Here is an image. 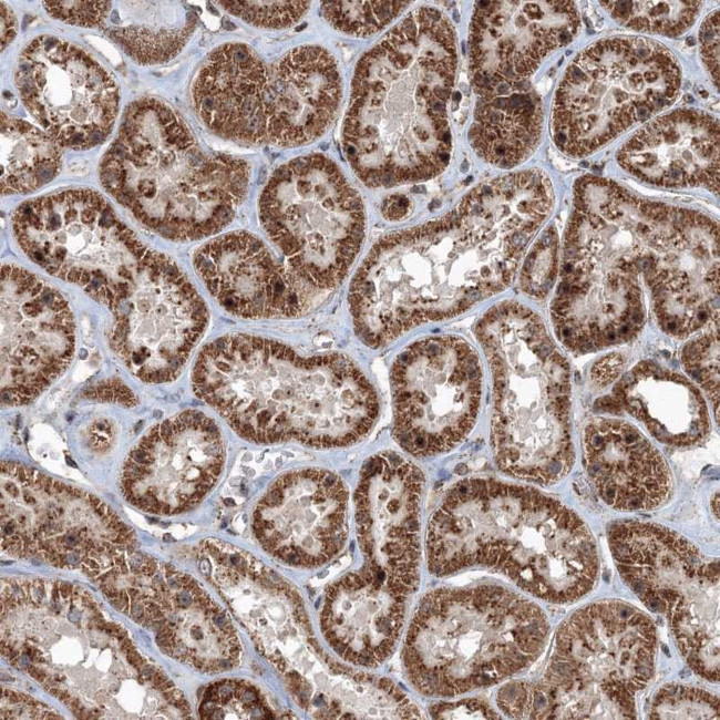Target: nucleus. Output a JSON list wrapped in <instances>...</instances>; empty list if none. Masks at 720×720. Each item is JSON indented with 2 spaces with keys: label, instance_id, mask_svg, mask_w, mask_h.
I'll return each instance as SVG.
<instances>
[{
  "label": "nucleus",
  "instance_id": "nucleus-4",
  "mask_svg": "<svg viewBox=\"0 0 720 720\" xmlns=\"http://www.w3.org/2000/svg\"><path fill=\"white\" fill-rule=\"evenodd\" d=\"M457 66L456 35L440 10L421 7L356 65L342 146L372 188L431 179L451 157L448 102Z\"/></svg>",
  "mask_w": 720,
  "mask_h": 720
},
{
  "label": "nucleus",
  "instance_id": "nucleus-29",
  "mask_svg": "<svg viewBox=\"0 0 720 720\" xmlns=\"http://www.w3.org/2000/svg\"><path fill=\"white\" fill-rule=\"evenodd\" d=\"M229 563L246 584L243 593L255 603L251 639L258 651L287 673L307 659L310 625L302 599L294 586L247 552L225 543Z\"/></svg>",
  "mask_w": 720,
  "mask_h": 720
},
{
  "label": "nucleus",
  "instance_id": "nucleus-1",
  "mask_svg": "<svg viewBox=\"0 0 720 720\" xmlns=\"http://www.w3.org/2000/svg\"><path fill=\"white\" fill-rule=\"evenodd\" d=\"M647 296L660 328L676 338L718 318L717 222L605 177H580L551 304L558 340L576 353L625 343L645 323Z\"/></svg>",
  "mask_w": 720,
  "mask_h": 720
},
{
  "label": "nucleus",
  "instance_id": "nucleus-12",
  "mask_svg": "<svg viewBox=\"0 0 720 720\" xmlns=\"http://www.w3.org/2000/svg\"><path fill=\"white\" fill-rule=\"evenodd\" d=\"M259 217L290 269L322 298L341 285L366 234L358 191L322 154L279 166L261 192Z\"/></svg>",
  "mask_w": 720,
  "mask_h": 720
},
{
  "label": "nucleus",
  "instance_id": "nucleus-16",
  "mask_svg": "<svg viewBox=\"0 0 720 720\" xmlns=\"http://www.w3.org/2000/svg\"><path fill=\"white\" fill-rule=\"evenodd\" d=\"M1 548L7 553L55 567L65 555L74 568L94 551L113 557L135 549L133 529L95 495L16 462L1 463Z\"/></svg>",
  "mask_w": 720,
  "mask_h": 720
},
{
  "label": "nucleus",
  "instance_id": "nucleus-14",
  "mask_svg": "<svg viewBox=\"0 0 720 720\" xmlns=\"http://www.w3.org/2000/svg\"><path fill=\"white\" fill-rule=\"evenodd\" d=\"M11 222L14 238L30 260L109 308L126 292L151 250L92 189L27 200Z\"/></svg>",
  "mask_w": 720,
  "mask_h": 720
},
{
  "label": "nucleus",
  "instance_id": "nucleus-27",
  "mask_svg": "<svg viewBox=\"0 0 720 720\" xmlns=\"http://www.w3.org/2000/svg\"><path fill=\"white\" fill-rule=\"evenodd\" d=\"M583 449L586 471L601 500L613 508L648 511L669 498L670 469L632 424L596 418L584 429Z\"/></svg>",
  "mask_w": 720,
  "mask_h": 720
},
{
  "label": "nucleus",
  "instance_id": "nucleus-43",
  "mask_svg": "<svg viewBox=\"0 0 720 720\" xmlns=\"http://www.w3.org/2000/svg\"><path fill=\"white\" fill-rule=\"evenodd\" d=\"M83 394L90 400L113 402L125 407H133L137 403L132 390L115 378L105 379L88 387Z\"/></svg>",
  "mask_w": 720,
  "mask_h": 720
},
{
  "label": "nucleus",
  "instance_id": "nucleus-25",
  "mask_svg": "<svg viewBox=\"0 0 720 720\" xmlns=\"http://www.w3.org/2000/svg\"><path fill=\"white\" fill-rule=\"evenodd\" d=\"M629 174L668 188L704 187L719 192V123L697 110L657 117L618 151Z\"/></svg>",
  "mask_w": 720,
  "mask_h": 720
},
{
  "label": "nucleus",
  "instance_id": "nucleus-47",
  "mask_svg": "<svg viewBox=\"0 0 720 720\" xmlns=\"http://www.w3.org/2000/svg\"><path fill=\"white\" fill-rule=\"evenodd\" d=\"M112 429L107 421L100 420L93 423L90 429V439L95 448H105L109 445L112 438Z\"/></svg>",
  "mask_w": 720,
  "mask_h": 720
},
{
  "label": "nucleus",
  "instance_id": "nucleus-10",
  "mask_svg": "<svg viewBox=\"0 0 720 720\" xmlns=\"http://www.w3.org/2000/svg\"><path fill=\"white\" fill-rule=\"evenodd\" d=\"M656 655V627L645 613L620 600L586 605L560 624L543 679L526 682L525 716L635 719Z\"/></svg>",
  "mask_w": 720,
  "mask_h": 720
},
{
  "label": "nucleus",
  "instance_id": "nucleus-50",
  "mask_svg": "<svg viewBox=\"0 0 720 720\" xmlns=\"http://www.w3.org/2000/svg\"><path fill=\"white\" fill-rule=\"evenodd\" d=\"M73 590V586L70 583L61 582L60 583V594L63 598H68Z\"/></svg>",
  "mask_w": 720,
  "mask_h": 720
},
{
  "label": "nucleus",
  "instance_id": "nucleus-22",
  "mask_svg": "<svg viewBox=\"0 0 720 720\" xmlns=\"http://www.w3.org/2000/svg\"><path fill=\"white\" fill-rule=\"evenodd\" d=\"M348 490L321 469L289 471L277 477L253 512L260 546L277 560L315 568L331 560L348 536Z\"/></svg>",
  "mask_w": 720,
  "mask_h": 720
},
{
  "label": "nucleus",
  "instance_id": "nucleus-19",
  "mask_svg": "<svg viewBox=\"0 0 720 720\" xmlns=\"http://www.w3.org/2000/svg\"><path fill=\"white\" fill-rule=\"evenodd\" d=\"M75 331L63 296L17 265L1 268V401L24 405L70 364Z\"/></svg>",
  "mask_w": 720,
  "mask_h": 720
},
{
  "label": "nucleus",
  "instance_id": "nucleus-42",
  "mask_svg": "<svg viewBox=\"0 0 720 720\" xmlns=\"http://www.w3.org/2000/svg\"><path fill=\"white\" fill-rule=\"evenodd\" d=\"M701 55L706 66L713 79L716 86L719 85V11L711 12L703 21L700 34Z\"/></svg>",
  "mask_w": 720,
  "mask_h": 720
},
{
  "label": "nucleus",
  "instance_id": "nucleus-15",
  "mask_svg": "<svg viewBox=\"0 0 720 720\" xmlns=\"http://www.w3.org/2000/svg\"><path fill=\"white\" fill-rule=\"evenodd\" d=\"M390 387L395 441L416 457L440 455L457 446L477 420L481 361L460 336L424 337L397 356Z\"/></svg>",
  "mask_w": 720,
  "mask_h": 720
},
{
  "label": "nucleus",
  "instance_id": "nucleus-61",
  "mask_svg": "<svg viewBox=\"0 0 720 720\" xmlns=\"http://www.w3.org/2000/svg\"><path fill=\"white\" fill-rule=\"evenodd\" d=\"M460 99V93H455V100L457 101Z\"/></svg>",
  "mask_w": 720,
  "mask_h": 720
},
{
  "label": "nucleus",
  "instance_id": "nucleus-59",
  "mask_svg": "<svg viewBox=\"0 0 720 720\" xmlns=\"http://www.w3.org/2000/svg\"><path fill=\"white\" fill-rule=\"evenodd\" d=\"M32 587H33L34 589H37V590H44V589H43V582H42V580H39V579L32 582Z\"/></svg>",
  "mask_w": 720,
  "mask_h": 720
},
{
  "label": "nucleus",
  "instance_id": "nucleus-5",
  "mask_svg": "<svg viewBox=\"0 0 720 720\" xmlns=\"http://www.w3.org/2000/svg\"><path fill=\"white\" fill-rule=\"evenodd\" d=\"M431 574L470 567L497 570L543 600H578L595 586L599 562L583 520L539 491L491 479L449 488L425 535Z\"/></svg>",
  "mask_w": 720,
  "mask_h": 720
},
{
  "label": "nucleus",
  "instance_id": "nucleus-18",
  "mask_svg": "<svg viewBox=\"0 0 720 720\" xmlns=\"http://www.w3.org/2000/svg\"><path fill=\"white\" fill-rule=\"evenodd\" d=\"M14 82L24 106L59 145L86 150L111 133L117 83L82 48L52 35L33 39L19 55Z\"/></svg>",
  "mask_w": 720,
  "mask_h": 720
},
{
  "label": "nucleus",
  "instance_id": "nucleus-2",
  "mask_svg": "<svg viewBox=\"0 0 720 720\" xmlns=\"http://www.w3.org/2000/svg\"><path fill=\"white\" fill-rule=\"evenodd\" d=\"M554 202L544 172L521 171L477 185L438 218L381 237L349 287L359 339L385 347L506 289Z\"/></svg>",
  "mask_w": 720,
  "mask_h": 720
},
{
  "label": "nucleus",
  "instance_id": "nucleus-8",
  "mask_svg": "<svg viewBox=\"0 0 720 720\" xmlns=\"http://www.w3.org/2000/svg\"><path fill=\"white\" fill-rule=\"evenodd\" d=\"M548 632L544 611L505 587L439 588L414 610L403 667L420 692L457 696L528 668L543 652Z\"/></svg>",
  "mask_w": 720,
  "mask_h": 720
},
{
  "label": "nucleus",
  "instance_id": "nucleus-46",
  "mask_svg": "<svg viewBox=\"0 0 720 720\" xmlns=\"http://www.w3.org/2000/svg\"><path fill=\"white\" fill-rule=\"evenodd\" d=\"M18 23L14 12L8 4L1 2V49L3 50L14 38Z\"/></svg>",
  "mask_w": 720,
  "mask_h": 720
},
{
  "label": "nucleus",
  "instance_id": "nucleus-53",
  "mask_svg": "<svg viewBox=\"0 0 720 720\" xmlns=\"http://www.w3.org/2000/svg\"><path fill=\"white\" fill-rule=\"evenodd\" d=\"M12 650H13V648L10 645L4 644L3 640L1 641V654H2V656H4L6 658L9 659Z\"/></svg>",
  "mask_w": 720,
  "mask_h": 720
},
{
  "label": "nucleus",
  "instance_id": "nucleus-17",
  "mask_svg": "<svg viewBox=\"0 0 720 720\" xmlns=\"http://www.w3.org/2000/svg\"><path fill=\"white\" fill-rule=\"evenodd\" d=\"M110 309L112 349L147 383L174 380L208 323L207 307L192 282L174 260L153 249Z\"/></svg>",
  "mask_w": 720,
  "mask_h": 720
},
{
  "label": "nucleus",
  "instance_id": "nucleus-51",
  "mask_svg": "<svg viewBox=\"0 0 720 720\" xmlns=\"http://www.w3.org/2000/svg\"><path fill=\"white\" fill-rule=\"evenodd\" d=\"M122 629L120 625L113 623H106L103 631L111 636H116V634Z\"/></svg>",
  "mask_w": 720,
  "mask_h": 720
},
{
  "label": "nucleus",
  "instance_id": "nucleus-28",
  "mask_svg": "<svg viewBox=\"0 0 720 720\" xmlns=\"http://www.w3.org/2000/svg\"><path fill=\"white\" fill-rule=\"evenodd\" d=\"M611 400L666 445L696 446L710 433L707 404L697 387L654 361L630 369L615 385Z\"/></svg>",
  "mask_w": 720,
  "mask_h": 720
},
{
  "label": "nucleus",
  "instance_id": "nucleus-3",
  "mask_svg": "<svg viewBox=\"0 0 720 720\" xmlns=\"http://www.w3.org/2000/svg\"><path fill=\"white\" fill-rule=\"evenodd\" d=\"M192 385L239 436L257 444L349 446L371 432L380 411L374 387L347 356H304L246 333L206 344Z\"/></svg>",
  "mask_w": 720,
  "mask_h": 720
},
{
  "label": "nucleus",
  "instance_id": "nucleus-36",
  "mask_svg": "<svg viewBox=\"0 0 720 720\" xmlns=\"http://www.w3.org/2000/svg\"><path fill=\"white\" fill-rule=\"evenodd\" d=\"M651 719H719L718 697L699 688L667 685L656 693Z\"/></svg>",
  "mask_w": 720,
  "mask_h": 720
},
{
  "label": "nucleus",
  "instance_id": "nucleus-13",
  "mask_svg": "<svg viewBox=\"0 0 720 720\" xmlns=\"http://www.w3.org/2000/svg\"><path fill=\"white\" fill-rule=\"evenodd\" d=\"M620 577L654 613L662 615L690 666L719 680V564L662 525L620 521L608 528Z\"/></svg>",
  "mask_w": 720,
  "mask_h": 720
},
{
  "label": "nucleus",
  "instance_id": "nucleus-55",
  "mask_svg": "<svg viewBox=\"0 0 720 720\" xmlns=\"http://www.w3.org/2000/svg\"><path fill=\"white\" fill-rule=\"evenodd\" d=\"M134 646L131 641L130 638H125L123 641H121V648L122 650L126 654L130 649H132Z\"/></svg>",
  "mask_w": 720,
  "mask_h": 720
},
{
  "label": "nucleus",
  "instance_id": "nucleus-21",
  "mask_svg": "<svg viewBox=\"0 0 720 720\" xmlns=\"http://www.w3.org/2000/svg\"><path fill=\"white\" fill-rule=\"evenodd\" d=\"M424 482L410 460L382 451L364 462L354 493L357 537L366 568L405 595L420 583Z\"/></svg>",
  "mask_w": 720,
  "mask_h": 720
},
{
  "label": "nucleus",
  "instance_id": "nucleus-26",
  "mask_svg": "<svg viewBox=\"0 0 720 720\" xmlns=\"http://www.w3.org/2000/svg\"><path fill=\"white\" fill-rule=\"evenodd\" d=\"M407 614V595L367 568L331 584L320 611L326 641L343 660L377 667L394 651Z\"/></svg>",
  "mask_w": 720,
  "mask_h": 720
},
{
  "label": "nucleus",
  "instance_id": "nucleus-32",
  "mask_svg": "<svg viewBox=\"0 0 720 720\" xmlns=\"http://www.w3.org/2000/svg\"><path fill=\"white\" fill-rule=\"evenodd\" d=\"M59 144L30 123L1 113V193L25 194L61 168Z\"/></svg>",
  "mask_w": 720,
  "mask_h": 720
},
{
  "label": "nucleus",
  "instance_id": "nucleus-48",
  "mask_svg": "<svg viewBox=\"0 0 720 720\" xmlns=\"http://www.w3.org/2000/svg\"><path fill=\"white\" fill-rule=\"evenodd\" d=\"M27 671L33 679H35L39 682H44L45 679L48 678L47 673L42 669H39L32 665L27 667Z\"/></svg>",
  "mask_w": 720,
  "mask_h": 720
},
{
  "label": "nucleus",
  "instance_id": "nucleus-56",
  "mask_svg": "<svg viewBox=\"0 0 720 720\" xmlns=\"http://www.w3.org/2000/svg\"><path fill=\"white\" fill-rule=\"evenodd\" d=\"M43 719L59 720L63 718L58 713L49 712V710H45L43 713Z\"/></svg>",
  "mask_w": 720,
  "mask_h": 720
},
{
  "label": "nucleus",
  "instance_id": "nucleus-39",
  "mask_svg": "<svg viewBox=\"0 0 720 720\" xmlns=\"http://www.w3.org/2000/svg\"><path fill=\"white\" fill-rule=\"evenodd\" d=\"M224 10L264 29H285L296 24L309 10V1H218Z\"/></svg>",
  "mask_w": 720,
  "mask_h": 720
},
{
  "label": "nucleus",
  "instance_id": "nucleus-23",
  "mask_svg": "<svg viewBox=\"0 0 720 720\" xmlns=\"http://www.w3.org/2000/svg\"><path fill=\"white\" fill-rule=\"evenodd\" d=\"M579 28L572 1H480L469 34L470 73L479 94L533 74Z\"/></svg>",
  "mask_w": 720,
  "mask_h": 720
},
{
  "label": "nucleus",
  "instance_id": "nucleus-34",
  "mask_svg": "<svg viewBox=\"0 0 720 720\" xmlns=\"http://www.w3.org/2000/svg\"><path fill=\"white\" fill-rule=\"evenodd\" d=\"M229 711H235L238 718H276L265 696L248 681L223 679L203 690L198 707L202 719H225Z\"/></svg>",
  "mask_w": 720,
  "mask_h": 720
},
{
  "label": "nucleus",
  "instance_id": "nucleus-60",
  "mask_svg": "<svg viewBox=\"0 0 720 720\" xmlns=\"http://www.w3.org/2000/svg\"><path fill=\"white\" fill-rule=\"evenodd\" d=\"M120 641H123L125 638H127V631L124 630L123 628L116 634L115 636Z\"/></svg>",
  "mask_w": 720,
  "mask_h": 720
},
{
  "label": "nucleus",
  "instance_id": "nucleus-7",
  "mask_svg": "<svg viewBox=\"0 0 720 720\" xmlns=\"http://www.w3.org/2000/svg\"><path fill=\"white\" fill-rule=\"evenodd\" d=\"M493 381L491 443L505 474L541 485L575 462L570 370L542 318L517 301L490 308L475 326Z\"/></svg>",
  "mask_w": 720,
  "mask_h": 720
},
{
  "label": "nucleus",
  "instance_id": "nucleus-33",
  "mask_svg": "<svg viewBox=\"0 0 720 720\" xmlns=\"http://www.w3.org/2000/svg\"><path fill=\"white\" fill-rule=\"evenodd\" d=\"M620 24L637 31L678 35L696 20L700 1H604L600 2Z\"/></svg>",
  "mask_w": 720,
  "mask_h": 720
},
{
  "label": "nucleus",
  "instance_id": "nucleus-54",
  "mask_svg": "<svg viewBox=\"0 0 720 720\" xmlns=\"http://www.w3.org/2000/svg\"><path fill=\"white\" fill-rule=\"evenodd\" d=\"M711 504H712V510H713V512L716 514V517L719 518V494H718V492L713 496V500H712Z\"/></svg>",
  "mask_w": 720,
  "mask_h": 720
},
{
  "label": "nucleus",
  "instance_id": "nucleus-6",
  "mask_svg": "<svg viewBox=\"0 0 720 720\" xmlns=\"http://www.w3.org/2000/svg\"><path fill=\"white\" fill-rule=\"evenodd\" d=\"M249 178L245 160L203 148L185 121L153 97L127 105L100 164L105 191L143 226L176 241L229 224Z\"/></svg>",
  "mask_w": 720,
  "mask_h": 720
},
{
  "label": "nucleus",
  "instance_id": "nucleus-52",
  "mask_svg": "<svg viewBox=\"0 0 720 720\" xmlns=\"http://www.w3.org/2000/svg\"><path fill=\"white\" fill-rule=\"evenodd\" d=\"M128 661L134 668L138 670L145 665V660L141 656L134 657Z\"/></svg>",
  "mask_w": 720,
  "mask_h": 720
},
{
  "label": "nucleus",
  "instance_id": "nucleus-35",
  "mask_svg": "<svg viewBox=\"0 0 720 720\" xmlns=\"http://www.w3.org/2000/svg\"><path fill=\"white\" fill-rule=\"evenodd\" d=\"M409 4L410 1H325L321 12L338 31L368 37L382 30Z\"/></svg>",
  "mask_w": 720,
  "mask_h": 720
},
{
  "label": "nucleus",
  "instance_id": "nucleus-45",
  "mask_svg": "<svg viewBox=\"0 0 720 720\" xmlns=\"http://www.w3.org/2000/svg\"><path fill=\"white\" fill-rule=\"evenodd\" d=\"M410 209V200L404 195H392L388 197L381 207L382 215L389 220L403 218Z\"/></svg>",
  "mask_w": 720,
  "mask_h": 720
},
{
  "label": "nucleus",
  "instance_id": "nucleus-41",
  "mask_svg": "<svg viewBox=\"0 0 720 720\" xmlns=\"http://www.w3.org/2000/svg\"><path fill=\"white\" fill-rule=\"evenodd\" d=\"M436 719H498V714L483 700L463 699L435 704L431 708Z\"/></svg>",
  "mask_w": 720,
  "mask_h": 720
},
{
  "label": "nucleus",
  "instance_id": "nucleus-24",
  "mask_svg": "<svg viewBox=\"0 0 720 720\" xmlns=\"http://www.w3.org/2000/svg\"><path fill=\"white\" fill-rule=\"evenodd\" d=\"M193 264L214 299L240 318H298L322 299L248 232L209 240L196 250Z\"/></svg>",
  "mask_w": 720,
  "mask_h": 720
},
{
  "label": "nucleus",
  "instance_id": "nucleus-40",
  "mask_svg": "<svg viewBox=\"0 0 720 720\" xmlns=\"http://www.w3.org/2000/svg\"><path fill=\"white\" fill-rule=\"evenodd\" d=\"M43 4L50 16L65 23L100 28L112 1H45Z\"/></svg>",
  "mask_w": 720,
  "mask_h": 720
},
{
  "label": "nucleus",
  "instance_id": "nucleus-9",
  "mask_svg": "<svg viewBox=\"0 0 720 720\" xmlns=\"http://www.w3.org/2000/svg\"><path fill=\"white\" fill-rule=\"evenodd\" d=\"M342 94L338 64L318 45H300L266 63L247 44L226 43L200 66L195 111L216 135L245 144L298 146L331 125Z\"/></svg>",
  "mask_w": 720,
  "mask_h": 720
},
{
  "label": "nucleus",
  "instance_id": "nucleus-57",
  "mask_svg": "<svg viewBox=\"0 0 720 720\" xmlns=\"http://www.w3.org/2000/svg\"><path fill=\"white\" fill-rule=\"evenodd\" d=\"M126 592H127L128 596L132 598V600L135 599L140 595V590L134 588V587L127 588Z\"/></svg>",
  "mask_w": 720,
  "mask_h": 720
},
{
  "label": "nucleus",
  "instance_id": "nucleus-11",
  "mask_svg": "<svg viewBox=\"0 0 720 720\" xmlns=\"http://www.w3.org/2000/svg\"><path fill=\"white\" fill-rule=\"evenodd\" d=\"M680 65L662 44L640 37L596 41L567 66L556 90L552 135L572 157L586 156L671 105Z\"/></svg>",
  "mask_w": 720,
  "mask_h": 720
},
{
  "label": "nucleus",
  "instance_id": "nucleus-37",
  "mask_svg": "<svg viewBox=\"0 0 720 720\" xmlns=\"http://www.w3.org/2000/svg\"><path fill=\"white\" fill-rule=\"evenodd\" d=\"M558 271V239L554 228L545 229L534 243L520 272V288L533 299H544L553 289Z\"/></svg>",
  "mask_w": 720,
  "mask_h": 720
},
{
  "label": "nucleus",
  "instance_id": "nucleus-44",
  "mask_svg": "<svg viewBox=\"0 0 720 720\" xmlns=\"http://www.w3.org/2000/svg\"><path fill=\"white\" fill-rule=\"evenodd\" d=\"M625 360L619 353H609L597 360L590 369V379L598 388L613 383L621 373Z\"/></svg>",
  "mask_w": 720,
  "mask_h": 720
},
{
  "label": "nucleus",
  "instance_id": "nucleus-58",
  "mask_svg": "<svg viewBox=\"0 0 720 720\" xmlns=\"http://www.w3.org/2000/svg\"><path fill=\"white\" fill-rule=\"evenodd\" d=\"M120 569H121V574H123V575H127V574H128V572H130V567H128V564L126 563L125 559H124L123 563L120 565Z\"/></svg>",
  "mask_w": 720,
  "mask_h": 720
},
{
  "label": "nucleus",
  "instance_id": "nucleus-20",
  "mask_svg": "<svg viewBox=\"0 0 720 720\" xmlns=\"http://www.w3.org/2000/svg\"><path fill=\"white\" fill-rule=\"evenodd\" d=\"M225 444L216 422L187 410L152 426L124 462L121 488L134 506L155 514L193 508L218 480Z\"/></svg>",
  "mask_w": 720,
  "mask_h": 720
},
{
  "label": "nucleus",
  "instance_id": "nucleus-38",
  "mask_svg": "<svg viewBox=\"0 0 720 720\" xmlns=\"http://www.w3.org/2000/svg\"><path fill=\"white\" fill-rule=\"evenodd\" d=\"M687 373L703 389L719 421V328L689 341L681 352Z\"/></svg>",
  "mask_w": 720,
  "mask_h": 720
},
{
  "label": "nucleus",
  "instance_id": "nucleus-31",
  "mask_svg": "<svg viewBox=\"0 0 720 720\" xmlns=\"http://www.w3.org/2000/svg\"><path fill=\"white\" fill-rule=\"evenodd\" d=\"M197 20L183 1H112L100 28L136 63L154 65L183 50Z\"/></svg>",
  "mask_w": 720,
  "mask_h": 720
},
{
  "label": "nucleus",
  "instance_id": "nucleus-49",
  "mask_svg": "<svg viewBox=\"0 0 720 720\" xmlns=\"http://www.w3.org/2000/svg\"><path fill=\"white\" fill-rule=\"evenodd\" d=\"M48 691L63 703L71 697L68 691L54 687L50 688Z\"/></svg>",
  "mask_w": 720,
  "mask_h": 720
},
{
  "label": "nucleus",
  "instance_id": "nucleus-30",
  "mask_svg": "<svg viewBox=\"0 0 720 720\" xmlns=\"http://www.w3.org/2000/svg\"><path fill=\"white\" fill-rule=\"evenodd\" d=\"M470 142L485 162L511 168L527 160L543 130L538 95L525 80L502 83L477 94Z\"/></svg>",
  "mask_w": 720,
  "mask_h": 720
}]
</instances>
